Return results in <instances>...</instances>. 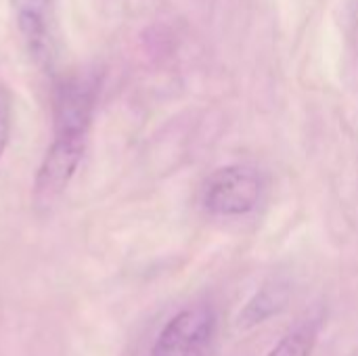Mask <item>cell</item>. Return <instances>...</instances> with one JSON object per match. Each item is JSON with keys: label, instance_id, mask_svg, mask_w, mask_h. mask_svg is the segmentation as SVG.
Returning a JSON list of instances; mask_svg holds the SVG:
<instances>
[{"label": "cell", "instance_id": "1", "mask_svg": "<svg viewBox=\"0 0 358 356\" xmlns=\"http://www.w3.org/2000/svg\"><path fill=\"white\" fill-rule=\"evenodd\" d=\"M266 191V178L258 168L233 164L214 170L199 189V204L212 216L252 214Z\"/></svg>", "mask_w": 358, "mask_h": 356}, {"label": "cell", "instance_id": "2", "mask_svg": "<svg viewBox=\"0 0 358 356\" xmlns=\"http://www.w3.org/2000/svg\"><path fill=\"white\" fill-rule=\"evenodd\" d=\"M88 134L55 132V138L44 153V159L34 178L31 201L38 212H48L65 193L84 157Z\"/></svg>", "mask_w": 358, "mask_h": 356}, {"label": "cell", "instance_id": "3", "mask_svg": "<svg viewBox=\"0 0 358 356\" xmlns=\"http://www.w3.org/2000/svg\"><path fill=\"white\" fill-rule=\"evenodd\" d=\"M218 329L216 311L195 304L174 315L155 340L151 356H208Z\"/></svg>", "mask_w": 358, "mask_h": 356}, {"label": "cell", "instance_id": "4", "mask_svg": "<svg viewBox=\"0 0 358 356\" xmlns=\"http://www.w3.org/2000/svg\"><path fill=\"white\" fill-rule=\"evenodd\" d=\"M94 111V84L86 78H69L57 88L55 132L88 134Z\"/></svg>", "mask_w": 358, "mask_h": 356}, {"label": "cell", "instance_id": "5", "mask_svg": "<svg viewBox=\"0 0 358 356\" xmlns=\"http://www.w3.org/2000/svg\"><path fill=\"white\" fill-rule=\"evenodd\" d=\"M19 27L36 59L46 61L52 52L50 0H17Z\"/></svg>", "mask_w": 358, "mask_h": 356}, {"label": "cell", "instance_id": "6", "mask_svg": "<svg viewBox=\"0 0 358 356\" xmlns=\"http://www.w3.org/2000/svg\"><path fill=\"white\" fill-rule=\"evenodd\" d=\"M292 298V287L285 279L266 281L241 308L237 315V329L248 332L256 325L266 323L271 317L279 315Z\"/></svg>", "mask_w": 358, "mask_h": 356}, {"label": "cell", "instance_id": "7", "mask_svg": "<svg viewBox=\"0 0 358 356\" xmlns=\"http://www.w3.org/2000/svg\"><path fill=\"white\" fill-rule=\"evenodd\" d=\"M323 327V313L313 311L304 319H300L266 356H310L319 342V334Z\"/></svg>", "mask_w": 358, "mask_h": 356}, {"label": "cell", "instance_id": "8", "mask_svg": "<svg viewBox=\"0 0 358 356\" xmlns=\"http://www.w3.org/2000/svg\"><path fill=\"white\" fill-rule=\"evenodd\" d=\"M10 118H13V109H10V94L4 88V84L0 82V157L6 149L8 136H10Z\"/></svg>", "mask_w": 358, "mask_h": 356}]
</instances>
